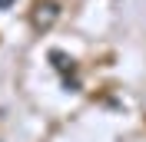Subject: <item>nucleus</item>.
Instances as JSON below:
<instances>
[{
  "label": "nucleus",
  "mask_w": 146,
  "mask_h": 142,
  "mask_svg": "<svg viewBox=\"0 0 146 142\" xmlns=\"http://www.w3.org/2000/svg\"><path fill=\"white\" fill-rule=\"evenodd\" d=\"M50 63H53V70H56V73H63V80L76 73V63H73L70 56L63 53V50H53V53H50Z\"/></svg>",
  "instance_id": "nucleus-1"
},
{
  "label": "nucleus",
  "mask_w": 146,
  "mask_h": 142,
  "mask_svg": "<svg viewBox=\"0 0 146 142\" xmlns=\"http://www.w3.org/2000/svg\"><path fill=\"white\" fill-rule=\"evenodd\" d=\"M13 7V0H0V10H10Z\"/></svg>",
  "instance_id": "nucleus-4"
},
{
  "label": "nucleus",
  "mask_w": 146,
  "mask_h": 142,
  "mask_svg": "<svg viewBox=\"0 0 146 142\" xmlns=\"http://www.w3.org/2000/svg\"><path fill=\"white\" fill-rule=\"evenodd\" d=\"M53 20H56V7H53V3H43L40 13H36V27H50Z\"/></svg>",
  "instance_id": "nucleus-2"
},
{
  "label": "nucleus",
  "mask_w": 146,
  "mask_h": 142,
  "mask_svg": "<svg viewBox=\"0 0 146 142\" xmlns=\"http://www.w3.org/2000/svg\"><path fill=\"white\" fill-rule=\"evenodd\" d=\"M63 86L70 89V93H76V89H80V80H76V76H66V80H63Z\"/></svg>",
  "instance_id": "nucleus-3"
}]
</instances>
